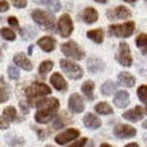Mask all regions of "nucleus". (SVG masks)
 I'll list each match as a JSON object with an SVG mask.
<instances>
[{
	"instance_id": "nucleus-47",
	"label": "nucleus",
	"mask_w": 147,
	"mask_h": 147,
	"mask_svg": "<svg viewBox=\"0 0 147 147\" xmlns=\"http://www.w3.org/2000/svg\"><path fill=\"white\" fill-rule=\"evenodd\" d=\"M100 147H112V146H111V144H108V143H102Z\"/></svg>"
},
{
	"instance_id": "nucleus-30",
	"label": "nucleus",
	"mask_w": 147,
	"mask_h": 147,
	"mask_svg": "<svg viewBox=\"0 0 147 147\" xmlns=\"http://www.w3.org/2000/svg\"><path fill=\"white\" fill-rule=\"evenodd\" d=\"M53 66H54V63L51 62V61H43V62L39 65V74L42 77H45L46 74L53 69Z\"/></svg>"
},
{
	"instance_id": "nucleus-19",
	"label": "nucleus",
	"mask_w": 147,
	"mask_h": 147,
	"mask_svg": "<svg viewBox=\"0 0 147 147\" xmlns=\"http://www.w3.org/2000/svg\"><path fill=\"white\" fill-rule=\"evenodd\" d=\"M104 69V62L98 58H89L88 59V70L90 73H97Z\"/></svg>"
},
{
	"instance_id": "nucleus-31",
	"label": "nucleus",
	"mask_w": 147,
	"mask_h": 147,
	"mask_svg": "<svg viewBox=\"0 0 147 147\" xmlns=\"http://www.w3.org/2000/svg\"><path fill=\"white\" fill-rule=\"evenodd\" d=\"M3 117H4L5 120L8 121H13L16 119V111H15V108L13 107H7L3 112Z\"/></svg>"
},
{
	"instance_id": "nucleus-6",
	"label": "nucleus",
	"mask_w": 147,
	"mask_h": 147,
	"mask_svg": "<svg viewBox=\"0 0 147 147\" xmlns=\"http://www.w3.org/2000/svg\"><path fill=\"white\" fill-rule=\"evenodd\" d=\"M26 96L30 98H34V97H40V96H45V94H50L51 93V89L49 86L43 82H35V84L30 85L26 90Z\"/></svg>"
},
{
	"instance_id": "nucleus-43",
	"label": "nucleus",
	"mask_w": 147,
	"mask_h": 147,
	"mask_svg": "<svg viewBox=\"0 0 147 147\" xmlns=\"http://www.w3.org/2000/svg\"><path fill=\"white\" fill-rule=\"evenodd\" d=\"M20 111H22L23 113H28V108H27V105L22 101H20Z\"/></svg>"
},
{
	"instance_id": "nucleus-12",
	"label": "nucleus",
	"mask_w": 147,
	"mask_h": 147,
	"mask_svg": "<svg viewBox=\"0 0 147 147\" xmlns=\"http://www.w3.org/2000/svg\"><path fill=\"white\" fill-rule=\"evenodd\" d=\"M50 82H51V85H53L57 90H66L67 89V82L65 81V78H63L59 73H54L53 76L50 77Z\"/></svg>"
},
{
	"instance_id": "nucleus-53",
	"label": "nucleus",
	"mask_w": 147,
	"mask_h": 147,
	"mask_svg": "<svg viewBox=\"0 0 147 147\" xmlns=\"http://www.w3.org/2000/svg\"><path fill=\"white\" fill-rule=\"evenodd\" d=\"M1 57H3V55H1V51H0V59H1Z\"/></svg>"
},
{
	"instance_id": "nucleus-1",
	"label": "nucleus",
	"mask_w": 147,
	"mask_h": 147,
	"mask_svg": "<svg viewBox=\"0 0 147 147\" xmlns=\"http://www.w3.org/2000/svg\"><path fill=\"white\" fill-rule=\"evenodd\" d=\"M36 105H38V111L35 113V121L45 124V123H49L57 113L59 108V101L57 98H46V100L38 101Z\"/></svg>"
},
{
	"instance_id": "nucleus-5",
	"label": "nucleus",
	"mask_w": 147,
	"mask_h": 147,
	"mask_svg": "<svg viewBox=\"0 0 147 147\" xmlns=\"http://www.w3.org/2000/svg\"><path fill=\"white\" fill-rule=\"evenodd\" d=\"M61 51H62L66 57L69 58H73V59H82L84 58V51L78 47V45H77L76 42H73V40H70V42H65V43H62L61 45Z\"/></svg>"
},
{
	"instance_id": "nucleus-11",
	"label": "nucleus",
	"mask_w": 147,
	"mask_h": 147,
	"mask_svg": "<svg viewBox=\"0 0 147 147\" xmlns=\"http://www.w3.org/2000/svg\"><path fill=\"white\" fill-rule=\"evenodd\" d=\"M69 109L74 113H80V112L84 111V101L81 98L80 94L73 93L69 98Z\"/></svg>"
},
{
	"instance_id": "nucleus-3",
	"label": "nucleus",
	"mask_w": 147,
	"mask_h": 147,
	"mask_svg": "<svg viewBox=\"0 0 147 147\" xmlns=\"http://www.w3.org/2000/svg\"><path fill=\"white\" fill-rule=\"evenodd\" d=\"M31 16L38 24L46 27V28H53L54 27V16L50 12H47V11L34 9L31 12Z\"/></svg>"
},
{
	"instance_id": "nucleus-10",
	"label": "nucleus",
	"mask_w": 147,
	"mask_h": 147,
	"mask_svg": "<svg viewBox=\"0 0 147 147\" xmlns=\"http://www.w3.org/2000/svg\"><path fill=\"white\" fill-rule=\"evenodd\" d=\"M78 135H80V131L76 128H69L66 129V131H63L62 134H59L55 136V142L58 143V144H65V143L70 142V140H73V139L78 138Z\"/></svg>"
},
{
	"instance_id": "nucleus-15",
	"label": "nucleus",
	"mask_w": 147,
	"mask_h": 147,
	"mask_svg": "<svg viewBox=\"0 0 147 147\" xmlns=\"http://www.w3.org/2000/svg\"><path fill=\"white\" fill-rule=\"evenodd\" d=\"M143 115V109L142 107H135L134 109H129V111L123 113V117L127 119L128 121H138L140 120V117Z\"/></svg>"
},
{
	"instance_id": "nucleus-55",
	"label": "nucleus",
	"mask_w": 147,
	"mask_h": 147,
	"mask_svg": "<svg viewBox=\"0 0 147 147\" xmlns=\"http://www.w3.org/2000/svg\"><path fill=\"white\" fill-rule=\"evenodd\" d=\"M146 113H147V108H146Z\"/></svg>"
},
{
	"instance_id": "nucleus-37",
	"label": "nucleus",
	"mask_w": 147,
	"mask_h": 147,
	"mask_svg": "<svg viewBox=\"0 0 147 147\" xmlns=\"http://www.w3.org/2000/svg\"><path fill=\"white\" fill-rule=\"evenodd\" d=\"M11 3H12V5L16 7V8H24L27 5L26 0H11Z\"/></svg>"
},
{
	"instance_id": "nucleus-8",
	"label": "nucleus",
	"mask_w": 147,
	"mask_h": 147,
	"mask_svg": "<svg viewBox=\"0 0 147 147\" xmlns=\"http://www.w3.org/2000/svg\"><path fill=\"white\" fill-rule=\"evenodd\" d=\"M58 30H59V34L63 38H67L70 36L71 31H73V22H71V18L67 15V13H63L62 16L58 20Z\"/></svg>"
},
{
	"instance_id": "nucleus-49",
	"label": "nucleus",
	"mask_w": 147,
	"mask_h": 147,
	"mask_svg": "<svg viewBox=\"0 0 147 147\" xmlns=\"http://www.w3.org/2000/svg\"><path fill=\"white\" fill-rule=\"evenodd\" d=\"M28 54H32V46H28Z\"/></svg>"
},
{
	"instance_id": "nucleus-13",
	"label": "nucleus",
	"mask_w": 147,
	"mask_h": 147,
	"mask_svg": "<svg viewBox=\"0 0 147 147\" xmlns=\"http://www.w3.org/2000/svg\"><path fill=\"white\" fill-rule=\"evenodd\" d=\"M128 102H129V94L127 93L125 90H119V92L115 94V97H113V104L119 108L127 107Z\"/></svg>"
},
{
	"instance_id": "nucleus-22",
	"label": "nucleus",
	"mask_w": 147,
	"mask_h": 147,
	"mask_svg": "<svg viewBox=\"0 0 147 147\" xmlns=\"http://www.w3.org/2000/svg\"><path fill=\"white\" fill-rule=\"evenodd\" d=\"M108 15H109V16H113V18H117V19H125L131 15V12H129L128 8H125L123 5H119V7L115 9V12L113 13L109 12Z\"/></svg>"
},
{
	"instance_id": "nucleus-32",
	"label": "nucleus",
	"mask_w": 147,
	"mask_h": 147,
	"mask_svg": "<svg viewBox=\"0 0 147 147\" xmlns=\"http://www.w3.org/2000/svg\"><path fill=\"white\" fill-rule=\"evenodd\" d=\"M0 35L3 36L5 40H15V38H16L15 32H13L11 28H5V27L0 30Z\"/></svg>"
},
{
	"instance_id": "nucleus-16",
	"label": "nucleus",
	"mask_w": 147,
	"mask_h": 147,
	"mask_svg": "<svg viewBox=\"0 0 147 147\" xmlns=\"http://www.w3.org/2000/svg\"><path fill=\"white\" fill-rule=\"evenodd\" d=\"M38 46H39L42 50H45V51H53L54 47H55V39L51 38V36H43V38H40L38 40Z\"/></svg>"
},
{
	"instance_id": "nucleus-9",
	"label": "nucleus",
	"mask_w": 147,
	"mask_h": 147,
	"mask_svg": "<svg viewBox=\"0 0 147 147\" xmlns=\"http://www.w3.org/2000/svg\"><path fill=\"white\" fill-rule=\"evenodd\" d=\"M113 134H115V136H117V138L125 139V138H132V136H135L136 131H135V128H132L131 125L119 124L113 128Z\"/></svg>"
},
{
	"instance_id": "nucleus-45",
	"label": "nucleus",
	"mask_w": 147,
	"mask_h": 147,
	"mask_svg": "<svg viewBox=\"0 0 147 147\" xmlns=\"http://www.w3.org/2000/svg\"><path fill=\"white\" fill-rule=\"evenodd\" d=\"M125 147H139V146L136 144V143H129V144H127Z\"/></svg>"
},
{
	"instance_id": "nucleus-14",
	"label": "nucleus",
	"mask_w": 147,
	"mask_h": 147,
	"mask_svg": "<svg viewBox=\"0 0 147 147\" xmlns=\"http://www.w3.org/2000/svg\"><path fill=\"white\" fill-rule=\"evenodd\" d=\"M13 63H16L19 67H22V69H24V70H31L32 69L31 61H30V59H28V58H27L24 54H22V53L16 54V55L13 57Z\"/></svg>"
},
{
	"instance_id": "nucleus-42",
	"label": "nucleus",
	"mask_w": 147,
	"mask_h": 147,
	"mask_svg": "<svg viewBox=\"0 0 147 147\" xmlns=\"http://www.w3.org/2000/svg\"><path fill=\"white\" fill-rule=\"evenodd\" d=\"M0 128H1V129L8 128V121L5 120L4 117H3V119H0Z\"/></svg>"
},
{
	"instance_id": "nucleus-18",
	"label": "nucleus",
	"mask_w": 147,
	"mask_h": 147,
	"mask_svg": "<svg viewBox=\"0 0 147 147\" xmlns=\"http://www.w3.org/2000/svg\"><path fill=\"white\" fill-rule=\"evenodd\" d=\"M97 18H98V13H97V11H96L94 8H92V7L85 8L84 13H82V19H84L85 23H88V24L94 23L96 20H97Z\"/></svg>"
},
{
	"instance_id": "nucleus-39",
	"label": "nucleus",
	"mask_w": 147,
	"mask_h": 147,
	"mask_svg": "<svg viewBox=\"0 0 147 147\" xmlns=\"http://www.w3.org/2000/svg\"><path fill=\"white\" fill-rule=\"evenodd\" d=\"M8 24L13 28H19V23H18V19L15 18V16H9L8 18Z\"/></svg>"
},
{
	"instance_id": "nucleus-27",
	"label": "nucleus",
	"mask_w": 147,
	"mask_h": 147,
	"mask_svg": "<svg viewBox=\"0 0 147 147\" xmlns=\"http://www.w3.org/2000/svg\"><path fill=\"white\" fill-rule=\"evenodd\" d=\"M20 35H22V38L23 39H26V40H28V39H32V38H35V35H36V31L32 28V27H24V28H22L20 30Z\"/></svg>"
},
{
	"instance_id": "nucleus-35",
	"label": "nucleus",
	"mask_w": 147,
	"mask_h": 147,
	"mask_svg": "<svg viewBox=\"0 0 147 147\" xmlns=\"http://www.w3.org/2000/svg\"><path fill=\"white\" fill-rule=\"evenodd\" d=\"M8 97H9L8 90L3 88V86H0V102H5L8 100Z\"/></svg>"
},
{
	"instance_id": "nucleus-34",
	"label": "nucleus",
	"mask_w": 147,
	"mask_h": 147,
	"mask_svg": "<svg viewBox=\"0 0 147 147\" xmlns=\"http://www.w3.org/2000/svg\"><path fill=\"white\" fill-rule=\"evenodd\" d=\"M8 76H9V78H12V80H18L19 78V70L13 66V65H9L8 66Z\"/></svg>"
},
{
	"instance_id": "nucleus-46",
	"label": "nucleus",
	"mask_w": 147,
	"mask_h": 147,
	"mask_svg": "<svg viewBox=\"0 0 147 147\" xmlns=\"http://www.w3.org/2000/svg\"><path fill=\"white\" fill-rule=\"evenodd\" d=\"M86 147H94V143L92 142V140H89V142H88V146Z\"/></svg>"
},
{
	"instance_id": "nucleus-38",
	"label": "nucleus",
	"mask_w": 147,
	"mask_h": 147,
	"mask_svg": "<svg viewBox=\"0 0 147 147\" xmlns=\"http://www.w3.org/2000/svg\"><path fill=\"white\" fill-rule=\"evenodd\" d=\"M85 144H86V138H81L78 140H76L73 144H70L69 147H84Z\"/></svg>"
},
{
	"instance_id": "nucleus-40",
	"label": "nucleus",
	"mask_w": 147,
	"mask_h": 147,
	"mask_svg": "<svg viewBox=\"0 0 147 147\" xmlns=\"http://www.w3.org/2000/svg\"><path fill=\"white\" fill-rule=\"evenodd\" d=\"M8 8H9L8 1H5V0H0V12H5V11H8Z\"/></svg>"
},
{
	"instance_id": "nucleus-24",
	"label": "nucleus",
	"mask_w": 147,
	"mask_h": 147,
	"mask_svg": "<svg viewBox=\"0 0 147 147\" xmlns=\"http://www.w3.org/2000/svg\"><path fill=\"white\" fill-rule=\"evenodd\" d=\"M88 38L89 39H92L93 42H96V43H101L102 39H104V32H102V30H90V31H88Z\"/></svg>"
},
{
	"instance_id": "nucleus-21",
	"label": "nucleus",
	"mask_w": 147,
	"mask_h": 147,
	"mask_svg": "<svg viewBox=\"0 0 147 147\" xmlns=\"http://www.w3.org/2000/svg\"><path fill=\"white\" fill-rule=\"evenodd\" d=\"M93 89H94V84L92 81H85L82 86H81V90H82V93L86 96L88 100H93L94 96H93Z\"/></svg>"
},
{
	"instance_id": "nucleus-2",
	"label": "nucleus",
	"mask_w": 147,
	"mask_h": 147,
	"mask_svg": "<svg viewBox=\"0 0 147 147\" xmlns=\"http://www.w3.org/2000/svg\"><path fill=\"white\" fill-rule=\"evenodd\" d=\"M135 28V23L134 22H127L124 24H113L109 26V34L119 38H128L132 35Z\"/></svg>"
},
{
	"instance_id": "nucleus-54",
	"label": "nucleus",
	"mask_w": 147,
	"mask_h": 147,
	"mask_svg": "<svg viewBox=\"0 0 147 147\" xmlns=\"http://www.w3.org/2000/svg\"><path fill=\"white\" fill-rule=\"evenodd\" d=\"M46 147H54V146H46Z\"/></svg>"
},
{
	"instance_id": "nucleus-50",
	"label": "nucleus",
	"mask_w": 147,
	"mask_h": 147,
	"mask_svg": "<svg viewBox=\"0 0 147 147\" xmlns=\"http://www.w3.org/2000/svg\"><path fill=\"white\" fill-rule=\"evenodd\" d=\"M143 127H144V128H147V120L143 121Z\"/></svg>"
},
{
	"instance_id": "nucleus-41",
	"label": "nucleus",
	"mask_w": 147,
	"mask_h": 147,
	"mask_svg": "<svg viewBox=\"0 0 147 147\" xmlns=\"http://www.w3.org/2000/svg\"><path fill=\"white\" fill-rule=\"evenodd\" d=\"M34 128L36 129V132H38V135H39V138L40 139H45L47 135H49V132H45V131H42V129H39V128H36V127H34Z\"/></svg>"
},
{
	"instance_id": "nucleus-36",
	"label": "nucleus",
	"mask_w": 147,
	"mask_h": 147,
	"mask_svg": "<svg viewBox=\"0 0 147 147\" xmlns=\"http://www.w3.org/2000/svg\"><path fill=\"white\" fill-rule=\"evenodd\" d=\"M47 5H49V8L51 9V11H54V12L59 11V8H61V3H59V0H51Z\"/></svg>"
},
{
	"instance_id": "nucleus-52",
	"label": "nucleus",
	"mask_w": 147,
	"mask_h": 147,
	"mask_svg": "<svg viewBox=\"0 0 147 147\" xmlns=\"http://www.w3.org/2000/svg\"><path fill=\"white\" fill-rule=\"evenodd\" d=\"M144 140H146V142H147V134L144 135Z\"/></svg>"
},
{
	"instance_id": "nucleus-23",
	"label": "nucleus",
	"mask_w": 147,
	"mask_h": 147,
	"mask_svg": "<svg viewBox=\"0 0 147 147\" xmlns=\"http://www.w3.org/2000/svg\"><path fill=\"white\" fill-rule=\"evenodd\" d=\"M94 111L100 113V115H111V113H113V109L108 102H98L94 107Z\"/></svg>"
},
{
	"instance_id": "nucleus-17",
	"label": "nucleus",
	"mask_w": 147,
	"mask_h": 147,
	"mask_svg": "<svg viewBox=\"0 0 147 147\" xmlns=\"http://www.w3.org/2000/svg\"><path fill=\"white\" fill-rule=\"evenodd\" d=\"M84 124L90 129H96L101 125V121H100V119H98L96 115H93V113H86L84 117Z\"/></svg>"
},
{
	"instance_id": "nucleus-25",
	"label": "nucleus",
	"mask_w": 147,
	"mask_h": 147,
	"mask_svg": "<svg viewBox=\"0 0 147 147\" xmlns=\"http://www.w3.org/2000/svg\"><path fill=\"white\" fill-rule=\"evenodd\" d=\"M69 123V119H67V115L66 113H61V115L54 119V123H53V128L54 129H58V128H62L65 127V124Z\"/></svg>"
},
{
	"instance_id": "nucleus-28",
	"label": "nucleus",
	"mask_w": 147,
	"mask_h": 147,
	"mask_svg": "<svg viewBox=\"0 0 147 147\" xmlns=\"http://www.w3.org/2000/svg\"><path fill=\"white\" fill-rule=\"evenodd\" d=\"M136 46L142 50L143 54H147V35L146 34H140L136 38Z\"/></svg>"
},
{
	"instance_id": "nucleus-20",
	"label": "nucleus",
	"mask_w": 147,
	"mask_h": 147,
	"mask_svg": "<svg viewBox=\"0 0 147 147\" xmlns=\"http://www.w3.org/2000/svg\"><path fill=\"white\" fill-rule=\"evenodd\" d=\"M119 82H120L121 85H124V86H128V88H131V86H134L135 85V77L131 76L129 73H125V71H121V73H119Z\"/></svg>"
},
{
	"instance_id": "nucleus-44",
	"label": "nucleus",
	"mask_w": 147,
	"mask_h": 147,
	"mask_svg": "<svg viewBox=\"0 0 147 147\" xmlns=\"http://www.w3.org/2000/svg\"><path fill=\"white\" fill-rule=\"evenodd\" d=\"M38 3H40V4H49L51 0H36Z\"/></svg>"
},
{
	"instance_id": "nucleus-7",
	"label": "nucleus",
	"mask_w": 147,
	"mask_h": 147,
	"mask_svg": "<svg viewBox=\"0 0 147 147\" xmlns=\"http://www.w3.org/2000/svg\"><path fill=\"white\" fill-rule=\"evenodd\" d=\"M116 59L119 61L120 65L123 66H131L132 65V57H131V51H129V47L127 43H120L119 46V51L116 54Z\"/></svg>"
},
{
	"instance_id": "nucleus-4",
	"label": "nucleus",
	"mask_w": 147,
	"mask_h": 147,
	"mask_svg": "<svg viewBox=\"0 0 147 147\" xmlns=\"http://www.w3.org/2000/svg\"><path fill=\"white\" fill-rule=\"evenodd\" d=\"M59 66L65 71V74H67V76L70 77V78H73V80H78V78H81L82 74H84L82 69H81L77 63L70 62V61H67V59H61V61H59Z\"/></svg>"
},
{
	"instance_id": "nucleus-33",
	"label": "nucleus",
	"mask_w": 147,
	"mask_h": 147,
	"mask_svg": "<svg viewBox=\"0 0 147 147\" xmlns=\"http://www.w3.org/2000/svg\"><path fill=\"white\" fill-rule=\"evenodd\" d=\"M138 96H139V100H140V101L147 102V86L146 85L138 88Z\"/></svg>"
},
{
	"instance_id": "nucleus-51",
	"label": "nucleus",
	"mask_w": 147,
	"mask_h": 147,
	"mask_svg": "<svg viewBox=\"0 0 147 147\" xmlns=\"http://www.w3.org/2000/svg\"><path fill=\"white\" fill-rule=\"evenodd\" d=\"M124 1H127V3H134L135 0H124Z\"/></svg>"
},
{
	"instance_id": "nucleus-26",
	"label": "nucleus",
	"mask_w": 147,
	"mask_h": 147,
	"mask_svg": "<svg viewBox=\"0 0 147 147\" xmlns=\"http://www.w3.org/2000/svg\"><path fill=\"white\" fill-rule=\"evenodd\" d=\"M5 142L8 143L9 146L18 147V146H22L23 143H24V140H23V138H19V136H16L15 134H11V135H7V136H5Z\"/></svg>"
},
{
	"instance_id": "nucleus-48",
	"label": "nucleus",
	"mask_w": 147,
	"mask_h": 147,
	"mask_svg": "<svg viewBox=\"0 0 147 147\" xmlns=\"http://www.w3.org/2000/svg\"><path fill=\"white\" fill-rule=\"evenodd\" d=\"M94 1H97V3H107L108 0H94Z\"/></svg>"
},
{
	"instance_id": "nucleus-56",
	"label": "nucleus",
	"mask_w": 147,
	"mask_h": 147,
	"mask_svg": "<svg viewBox=\"0 0 147 147\" xmlns=\"http://www.w3.org/2000/svg\"><path fill=\"white\" fill-rule=\"evenodd\" d=\"M146 1H147V0H146Z\"/></svg>"
},
{
	"instance_id": "nucleus-29",
	"label": "nucleus",
	"mask_w": 147,
	"mask_h": 147,
	"mask_svg": "<svg viewBox=\"0 0 147 147\" xmlns=\"http://www.w3.org/2000/svg\"><path fill=\"white\" fill-rule=\"evenodd\" d=\"M116 86H117V85H116L113 81H107V82H104V85L101 86V93L108 96V94L113 93V90L116 89Z\"/></svg>"
}]
</instances>
